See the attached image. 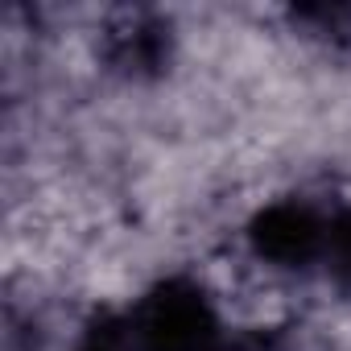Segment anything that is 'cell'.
<instances>
[{
    "instance_id": "6da1fadb",
    "label": "cell",
    "mask_w": 351,
    "mask_h": 351,
    "mask_svg": "<svg viewBox=\"0 0 351 351\" xmlns=\"http://www.w3.org/2000/svg\"><path fill=\"white\" fill-rule=\"evenodd\" d=\"M326 232H330V211H322L306 195H277L252 207L240 236L248 261L293 281L310 269H322Z\"/></svg>"
},
{
    "instance_id": "7a4b0ae2",
    "label": "cell",
    "mask_w": 351,
    "mask_h": 351,
    "mask_svg": "<svg viewBox=\"0 0 351 351\" xmlns=\"http://www.w3.org/2000/svg\"><path fill=\"white\" fill-rule=\"evenodd\" d=\"M318 273L343 302H351V207L330 211V232H326V252Z\"/></svg>"
}]
</instances>
